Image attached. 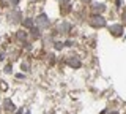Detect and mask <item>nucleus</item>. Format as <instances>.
Listing matches in <instances>:
<instances>
[{
    "label": "nucleus",
    "mask_w": 126,
    "mask_h": 114,
    "mask_svg": "<svg viewBox=\"0 0 126 114\" xmlns=\"http://www.w3.org/2000/svg\"><path fill=\"white\" fill-rule=\"evenodd\" d=\"M90 25L92 27H102V25H106V19L102 16H94L90 19Z\"/></svg>",
    "instance_id": "obj_1"
},
{
    "label": "nucleus",
    "mask_w": 126,
    "mask_h": 114,
    "mask_svg": "<svg viewBox=\"0 0 126 114\" xmlns=\"http://www.w3.org/2000/svg\"><path fill=\"white\" fill-rule=\"evenodd\" d=\"M121 25H112L110 27V32H112V35H115V37H118V35H121Z\"/></svg>",
    "instance_id": "obj_2"
},
{
    "label": "nucleus",
    "mask_w": 126,
    "mask_h": 114,
    "mask_svg": "<svg viewBox=\"0 0 126 114\" xmlns=\"http://www.w3.org/2000/svg\"><path fill=\"white\" fill-rule=\"evenodd\" d=\"M104 8H106V6L102 5V3H94V5H93V10L96 11V13H102V11H104Z\"/></svg>",
    "instance_id": "obj_3"
},
{
    "label": "nucleus",
    "mask_w": 126,
    "mask_h": 114,
    "mask_svg": "<svg viewBox=\"0 0 126 114\" xmlns=\"http://www.w3.org/2000/svg\"><path fill=\"white\" fill-rule=\"evenodd\" d=\"M46 16H44V14H41V16H39L38 18V22H39V24H41V25H47V21H46Z\"/></svg>",
    "instance_id": "obj_4"
},
{
    "label": "nucleus",
    "mask_w": 126,
    "mask_h": 114,
    "mask_svg": "<svg viewBox=\"0 0 126 114\" xmlns=\"http://www.w3.org/2000/svg\"><path fill=\"white\" fill-rule=\"evenodd\" d=\"M69 65H73V67H79V65H80V62H79L77 59H76V60H74V59H71V60H69Z\"/></svg>",
    "instance_id": "obj_5"
},
{
    "label": "nucleus",
    "mask_w": 126,
    "mask_h": 114,
    "mask_svg": "<svg viewBox=\"0 0 126 114\" xmlns=\"http://www.w3.org/2000/svg\"><path fill=\"white\" fill-rule=\"evenodd\" d=\"M24 24H25V25H29V27H32V21H25Z\"/></svg>",
    "instance_id": "obj_6"
},
{
    "label": "nucleus",
    "mask_w": 126,
    "mask_h": 114,
    "mask_svg": "<svg viewBox=\"0 0 126 114\" xmlns=\"http://www.w3.org/2000/svg\"><path fill=\"white\" fill-rule=\"evenodd\" d=\"M123 19H125V24H126V13L123 14Z\"/></svg>",
    "instance_id": "obj_7"
},
{
    "label": "nucleus",
    "mask_w": 126,
    "mask_h": 114,
    "mask_svg": "<svg viewBox=\"0 0 126 114\" xmlns=\"http://www.w3.org/2000/svg\"><path fill=\"white\" fill-rule=\"evenodd\" d=\"M82 2H84V3H88V2H90V0H82Z\"/></svg>",
    "instance_id": "obj_8"
},
{
    "label": "nucleus",
    "mask_w": 126,
    "mask_h": 114,
    "mask_svg": "<svg viewBox=\"0 0 126 114\" xmlns=\"http://www.w3.org/2000/svg\"><path fill=\"white\" fill-rule=\"evenodd\" d=\"M110 114H117V113H110Z\"/></svg>",
    "instance_id": "obj_9"
}]
</instances>
